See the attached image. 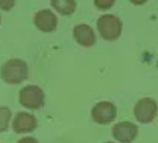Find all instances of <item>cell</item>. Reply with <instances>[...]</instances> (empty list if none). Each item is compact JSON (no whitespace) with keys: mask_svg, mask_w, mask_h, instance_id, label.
I'll use <instances>...</instances> for the list:
<instances>
[{"mask_svg":"<svg viewBox=\"0 0 158 143\" xmlns=\"http://www.w3.org/2000/svg\"><path fill=\"white\" fill-rule=\"evenodd\" d=\"M98 31L100 37L106 41L117 40L122 34V20L117 15L113 14H105L99 17L98 20Z\"/></svg>","mask_w":158,"mask_h":143,"instance_id":"obj_2","label":"cell"},{"mask_svg":"<svg viewBox=\"0 0 158 143\" xmlns=\"http://www.w3.org/2000/svg\"><path fill=\"white\" fill-rule=\"evenodd\" d=\"M73 37L78 44L84 46V47H91L96 43V34L93 31V27H90L88 24H76L73 29Z\"/></svg>","mask_w":158,"mask_h":143,"instance_id":"obj_9","label":"cell"},{"mask_svg":"<svg viewBox=\"0 0 158 143\" xmlns=\"http://www.w3.org/2000/svg\"><path fill=\"white\" fill-rule=\"evenodd\" d=\"M108 143H111V142H108Z\"/></svg>","mask_w":158,"mask_h":143,"instance_id":"obj_16","label":"cell"},{"mask_svg":"<svg viewBox=\"0 0 158 143\" xmlns=\"http://www.w3.org/2000/svg\"><path fill=\"white\" fill-rule=\"evenodd\" d=\"M34 24L41 32H53L58 26V19L50 9H41L34 17Z\"/></svg>","mask_w":158,"mask_h":143,"instance_id":"obj_7","label":"cell"},{"mask_svg":"<svg viewBox=\"0 0 158 143\" xmlns=\"http://www.w3.org/2000/svg\"><path fill=\"white\" fill-rule=\"evenodd\" d=\"M117 116V108L113 102H99L91 110V117L99 125H108Z\"/></svg>","mask_w":158,"mask_h":143,"instance_id":"obj_5","label":"cell"},{"mask_svg":"<svg viewBox=\"0 0 158 143\" xmlns=\"http://www.w3.org/2000/svg\"><path fill=\"white\" fill-rule=\"evenodd\" d=\"M131 3H134V5H144L148 0H129Z\"/></svg>","mask_w":158,"mask_h":143,"instance_id":"obj_15","label":"cell"},{"mask_svg":"<svg viewBox=\"0 0 158 143\" xmlns=\"http://www.w3.org/2000/svg\"><path fill=\"white\" fill-rule=\"evenodd\" d=\"M50 5L61 15H72L76 9V0H50Z\"/></svg>","mask_w":158,"mask_h":143,"instance_id":"obj_10","label":"cell"},{"mask_svg":"<svg viewBox=\"0 0 158 143\" xmlns=\"http://www.w3.org/2000/svg\"><path fill=\"white\" fill-rule=\"evenodd\" d=\"M134 116L138 122L151 123L157 117V102L151 98L140 99L134 107Z\"/></svg>","mask_w":158,"mask_h":143,"instance_id":"obj_4","label":"cell"},{"mask_svg":"<svg viewBox=\"0 0 158 143\" xmlns=\"http://www.w3.org/2000/svg\"><path fill=\"white\" fill-rule=\"evenodd\" d=\"M11 110L8 107H0V132H5L11 122Z\"/></svg>","mask_w":158,"mask_h":143,"instance_id":"obj_11","label":"cell"},{"mask_svg":"<svg viewBox=\"0 0 158 143\" xmlns=\"http://www.w3.org/2000/svg\"><path fill=\"white\" fill-rule=\"evenodd\" d=\"M116 0H94V6L98 9H102V11H108L114 6Z\"/></svg>","mask_w":158,"mask_h":143,"instance_id":"obj_12","label":"cell"},{"mask_svg":"<svg viewBox=\"0 0 158 143\" xmlns=\"http://www.w3.org/2000/svg\"><path fill=\"white\" fill-rule=\"evenodd\" d=\"M27 75H29L27 64L19 58H12L6 61L0 69L2 79L8 84H20L27 78Z\"/></svg>","mask_w":158,"mask_h":143,"instance_id":"obj_1","label":"cell"},{"mask_svg":"<svg viewBox=\"0 0 158 143\" xmlns=\"http://www.w3.org/2000/svg\"><path fill=\"white\" fill-rule=\"evenodd\" d=\"M138 128L132 122H118L113 126V137L120 143H131L135 140Z\"/></svg>","mask_w":158,"mask_h":143,"instance_id":"obj_6","label":"cell"},{"mask_svg":"<svg viewBox=\"0 0 158 143\" xmlns=\"http://www.w3.org/2000/svg\"><path fill=\"white\" fill-rule=\"evenodd\" d=\"M37 117L32 116L31 113H19L14 120H12V129L17 132V134H23V132H31L37 128Z\"/></svg>","mask_w":158,"mask_h":143,"instance_id":"obj_8","label":"cell"},{"mask_svg":"<svg viewBox=\"0 0 158 143\" xmlns=\"http://www.w3.org/2000/svg\"><path fill=\"white\" fill-rule=\"evenodd\" d=\"M17 143H38V140L34 137H24V139H20Z\"/></svg>","mask_w":158,"mask_h":143,"instance_id":"obj_14","label":"cell"},{"mask_svg":"<svg viewBox=\"0 0 158 143\" xmlns=\"http://www.w3.org/2000/svg\"><path fill=\"white\" fill-rule=\"evenodd\" d=\"M14 3L15 0H0V8L3 11H11L14 8Z\"/></svg>","mask_w":158,"mask_h":143,"instance_id":"obj_13","label":"cell"},{"mask_svg":"<svg viewBox=\"0 0 158 143\" xmlns=\"http://www.w3.org/2000/svg\"><path fill=\"white\" fill-rule=\"evenodd\" d=\"M44 91L38 85H26L20 90L19 102L27 110H40L44 105Z\"/></svg>","mask_w":158,"mask_h":143,"instance_id":"obj_3","label":"cell"}]
</instances>
